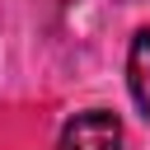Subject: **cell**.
<instances>
[{"mask_svg": "<svg viewBox=\"0 0 150 150\" xmlns=\"http://www.w3.org/2000/svg\"><path fill=\"white\" fill-rule=\"evenodd\" d=\"M127 84H131V98L141 108V117L150 122V28H141L131 38V52H127Z\"/></svg>", "mask_w": 150, "mask_h": 150, "instance_id": "7a4b0ae2", "label": "cell"}, {"mask_svg": "<svg viewBox=\"0 0 150 150\" xmlns=\"http://www.w3.org/2000/svg\"><path fill=\"white\" fill-rule=\"evenodd\" d=\"M56 150H127V136H122V122L112 112L89 108V112H75L61 127Z\"/></svg>", "mask_w": 150, "mask_h": 150, "instance_id": "6da1fadb", "label": "cell"}]
</instances>
